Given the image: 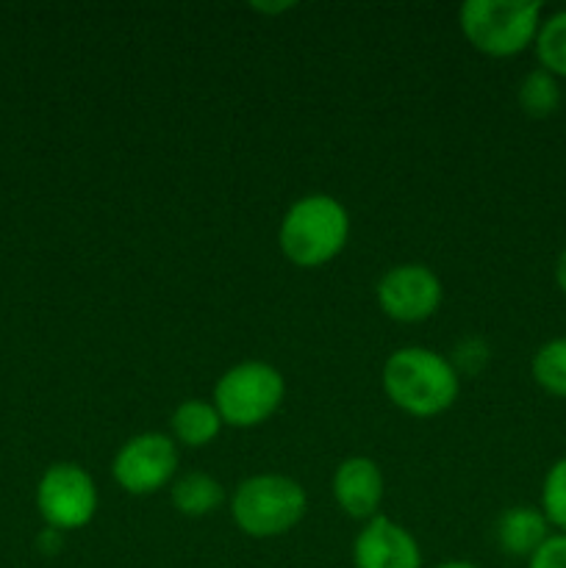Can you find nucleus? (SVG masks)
<instances>
[{"instance_id": "obj_20", "label": "nucleus", "mask_w": 566, "mask_h": 568, "mask_svg": "<svg viewBox=\"0 0 566 568\" xmlns=\"http://www.w3.org/2000/svg\"><path fill=\"white\" fill-rule=\"evenodd\" d=\"M433 568H481V566L469 564V560H447V564H438V566H433Z\"/></svg>"}, {"instance_id": "obj_12", "label": "nucleus", "mask_w": 566, "mask_h": 568, "mask_svg": "<svg viewBox=\"0 0 566 568\" xmlns=\"http://www.w3.org/2000/svg\"><path fill=\"white\" fill-rule=\"evenodd\" d=\"M170 427L172 442L198 449L220 436L222 416L216 414L214 403H205V399H183V403L172 410Z\"/></svg>"}, {"instance_id": "obj_17", "label": "nucleus", "mask_w": 566, "mask_h": 568, "mask_svg": "<svg viewBox=\"0 0 566 568\" xmlns=\"http://www.w3.org/2000/svg\"><path fill=\"white\" fill-rule=\"evenodd\" d=\"M542 514L549 527L566 532V455L555 460L542 483Z\"/></svg>"}, {"instance_id": "obj_11", "label": "nucleus", "mask_w": 566, "mask_h": 568, "mask_svg": "<svg viewBox=\"0 0 566 568\" xmlns=\"http://www.w3.org/2000/svg\"><path fill=\"white\" fill-rule=\"evenodd\" d=\"M549 532V521L544 519L542 508H530V505H516L508 508L497 519L494 527V538H497V547L503 549L511 558L530 560V555L542 547Z\"/></svg>"}, {"instance_id": "obj_6", "label": "nucleus", "mask_w": 566, "mask_h": 568, "mask_svg": "<svg viewBox=\"0 0 566 568\" xmlns=\"http://www.w3.org/2000/svg\"><path fill=\"white\" fill-rule=\"evenodd\" d=\"M39 516L50 530H81L98 510V486L78 464H53L37 486Z\"/></svg>"}, {"instance_id": "obj_1", "label": "nucleus", "mask_w": 566, "mask_h": 568, "mask_svg": "<svg viewBox=\"0 0 566 568\" xmlns=\"http://www.w3.org/2000/svg\"><path fill=\"white\" fill-rule=\"evenodd\" d=\"M383 392L403 414L431 419L453 408L461 375L436 349L403 347L394 349L383 364Z\"/></svg>"}, {"instance_id": "obj_13", "label": "nucleus", "mask_w": 566, "mask_h": 568, "mask_svg": "<svg viewBox=\"0 0 566 568\" xmlns=\"http://www.w3.org/2000/svg\"><path fill=\"white\" fill-rule=\"evenodd\" d=\"M225 499L220 480H214L205 471H189V475L178 477L172 483V505L178 514L189 516V519H200L216 510Z\"/></svg>"}, {"instance_id": "obj_2", "label": "nucleus", "mask_w": 566, "mask_h": 568, "mask_svg": "<svg viewBox=\"0 0 566 568\" xmlns=\"http://www.w3.org/2000/svg\"><path fill=\"white\" fill-rule=\"evenodd\" d=\"M350 239V214L331 194H305L286 211L277 231L281 253L294 266L316 270L336 258Z\"/></svg>"}, {"instance_id": "obj_15", "label": "nucleus", "mask_w": 566, "mask_h": 568, "mask_svg": "<svg viewBox=\"0 0 566 568\" xmlns=\"http://www.w3.org/2000/svg\"><path fill=\"white\" fill-rule=\"evenodd\" d=\"M533 48L542 70L555 78H566V9L544 17Z\"/></svg>"}, {"instance_id": "obj_16", "label": "nucleus", "mask_w": 566, "mask_h": 568, "mask_svg": "<svg viewBox=\"0 0 566 568\" xmlns=\"http://www.w3.org/2000/svg\"><path fill=\"white\" fill-rule=\"evenodd\" d=\"M533 381L553 397L566 399V336L549 338L530 361Z\"/></svg>"}, {"instance_id": "obj_5", "label": "nucleus", "mask_w": 566, "mask_h": 568, "mask_svg": "<svg viewBox=\"0 0 566 568\" xmlns=\"http://www.w3.org/2000/svg\"><path fill=\"white\" fill-rule=\"evenodd\" d=\"M286 383L272 364L264 361H244L231 366L214 386V408L222 416V425L247 427L264 425L283 405Z\"/></svg>"}, {"instance_id": "obj_19", "label": "nucleus", "mask_w": 566, "mask_h": 568, "mask_svg": "<svg viewBox=\"0 0 566 568\" xmlns=\"http://www.w3.org/2000/svg\"><path fill=\"white\" fill-rule=\"evenodd\" d=\"M555 286H558L560 294L566 297V247L564 253L558 255V261H555Z\"/></svg>"}, {"instance_id": "obj_7", "label": "nucleus", "mask_w": 566, "mask_h": 568, "mask_svg": "<svg viewBox=\"0 0 566 568\" xmlns=\"http://www.w3.org/2000/svg\"><path fill=\"white\" fill-rule=\"evenodd\" d=\"M178 444L166 433H142L117 449L111 475L117 486L128 494H155L175 477Z\"/></svg>"}, {"instance_id": "obj_3", "label": "nucleus", "mask_w": 566, "mask_h": 568, "mask_svg": "<svg viewBox=\"0 0 566 568\" xmlns=\"http://www.w3.org/2000/svg\"><path fill=\"white\" fill-rule=\"evenodd\" d=\"M544 6L538 0H466L458 11L466 42L492 59L519 55L536 42Z\"/></svg>"}, {"instance_id": "obj_21", "label": "nucleus", "mask_w": 566, "mask_h": 568, "mask_svg": "<svg viewBox=\"0 0 566 568\" xmlns=\"http://www.w3.org/2000/svg\"><path fill=\"white\" fill-rule=\"evenodd\" d=\"M255 11H286V9H292V3H277V6H264V3H255L253 6Z\"/></svg>"}, {"instance_id": "obj_4", "label": "nucleus", "mask_w": 566, "mask_h": 568, "mask_svg": "<svg viewBox=\"0 0 566 568\" xmlns=\"http://www.w3.org/2000/svg\"><path fill=\"white\" fill-rule=\"evenodd\" d=\"M309 497L294 477L253 475L231 497L233 525L250 538H281L303 521Z\"/></svg>"}, {"instance_id": "obj_8", "label": "nucleus", "mask_w": 566, "mask_h": 568, "mask_svg": "<svg viewBox=\"0 0 566 568\" xmlns=\"http://www.w3.org/2000/svg\"><path fill=\"white\" fill-rule=\"evenodd\" d=\"M444 297L442 281L425 264L392 266L377 283V305L383 314L403 325L431 320Z\"/></svg>"}, {"instance_id": "obj_10", "label": "nucleus", "mask_w": 566, "mask_h": 568, "mask_svg": "<svg viewBox=\"0 0 566 568\" xmlns=\"http://www.w3.org/2000/svg\"><path fill=\"white\" fill-rule=\"evenodd\" d=\"M333 497L350 519H375L383 503L381 466L366 455L344 458L333 475Z\"/></svg>"}, {"instance_id": "obj_14", "label": "nucleus", "mask_w": 566, "mask_h": 568, "mask_svg": "<svg viewBox=\"0 0 566 568\" xmlns=\"http://www.w3.org/2000/svg\"><path fill=\"white\" fill-rule=\"evenodd\" d=\"M516 100H519V109L525 111L527 116H533V120H547V116H553L560 105L558 78L549 75L542 67L527 72L519 83Z\"/></svg>"}, {"instance_id": "obj_9", "label": "nucleus", "mask_w": 566, "mask_h": 568, "mask_svg": "<svg viewBox=\"0 0 566 568\" xmlns=\"http://www.w3.org/2000/svg\"><path fill=\"white\" fill-rule=\"evenodd\" d=\"M355 568H422L416 538L386 516L364 521L353 544Z\"/></svg>"}, {"instance_id": "obj_18", "label": "nucleus", "mask_w": 566, "mask_h": 568, "mask_svg": "<svg viewBox=\"0 0 566 568\" xmlns=\"http://www.w3.org/2000/svg\"><path fill=\"white\" fill-rule=\"evenodd\" d=\"M527 568H566V532H553L527 560Z\"/></svg>"}]
</instances>
